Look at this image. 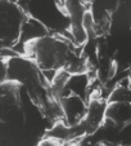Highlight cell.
Listing matches in <instances>:
<instances>
[{
  "label": "cell",
  "instance_id": "obj_1",
  "mask_svg": "<svg viewBox=\"0 0 131 146\" xmlns=\"http://www.w3.org/2000/svg\"><path fill=\"white\" fill-rule=\"evenodd\" d=\"M23 54L43 70V72H58L62 70L71 71L76 54L73 45L67 38L60 35L35 36L25 43Z\"/></svg>",
  "mask_w": 131,
  "mask_h": 146
},
{
  "label": "cell",
  "instance_id": "obj_2",
  "mask_svg": "<svg viewBox=\"0 0 131 146\" xmlns=\"http://www.w3.org/2000/svg\"><path fill=\"white\" fill-rule=\"evenodd\" d=\"M7 78L8 80L21 83L30 98L40 109H52L53 96L50 84L44 72L31 58L23 56L7 57Z\"/></svg>",
  "mask_w": 131,
  "mask_h": 146
},
{
  "label": "cell",
  "instance_id": "obj_3",
  "mask_svg": "<svg viewBox=\"0 0 131 146\" xmlns=\"http://www.w3.org/2000/svg\"><path fill=\"white\" fill-rule=\"evenodd\" d=\"M25 88L14 80L0 83V127L22 128L26 124V111L23 105Z\"/></svg>",
  "mask_w": 131,
  "mask_h": 146
},
{
  "label": "cell",
  "instance_id": "obj_4",
  "mask_svg": "<svg viewBox=\"0 0 131 146\" xmlns=\"http://www.w3.org/2000/svg\"><path fill=\"white\" fill-rule=\"evenodd\" d=\"M27 19V12L14 0H0V48L18 44Z\"/></svg>",
  "mask_w": 131,
  "mask_h": 146
},
{
  "label": "cell",
  "instance_id": "obj_5",
  "mask_svg": "<svg viewBox=\"0 0 131 146\" xmlns=\"http://www.w3.org/2000/svg\"><path fill=\"white\" fill-rule=\"evenodd\" d=\"M59 104L62 114L69 127H75L82 123L87 109L84 97L80 94L68 93L64 97H59Z\"/></svg>",
  "mask_w": 131,
  "mask_h": 146
},
{
  "label": "cell",
  "instance_id": "obj_6",
  "mask_svg": "<svg viewBox=\"0 0 131 146\" xmlns=\"http://www.w3.org/2000/svg\"><path fill=\"white\" fill-rule=\"evenodd\" d=\"M105 120L113 125H126L131 121V102L123 100H113L105 109Z\"/></svg>",
  "mask_w": 131,
  "mask_h": 146
},
{
  "label": "cell",
  "instance_id": "obj_7",
  "mask_svg": "<svg viewBox=\"0 0 131 146\" xmlns=\"http://www.w3.org/2000/svg\"><path fill=\"white\" fill-rule=\"evenodd\" d=\"M107 105L102 98H91L86 109V114L82 120V125L87 129H96L105 120Z\"/></svg>",
  "mask_w": 131,
  "mask_h": 146
},
{
  "label": "cell",
  "instance_id": "obj_8",
  "mask_svg": "<svg viewBox=\"0 0 131 146\" xmlns=\"http://www.w3.org/2000/svg\"><path fill=\"white\" fill-rule=\"evenodd\" d=\"M8 80L7 78V57L0 58V83Z\"/></svg>",
  "mask_w": 131,
  "mask_h": 146
},
{
  "label": "cell",
  "instance_id": "obj_9",
  "mask_svg": "<svg viewBox=\"0 0 131 146\" xmlns=\"http://www.w3.org/2000/svg\"><path fill=\"white\" fill-rule=\"evenodd\" d=\"M14 1H16V3H18L22 8L25 9V11H26V7H27L28 3H30V0H14Z\"/></svg>",
  "mask_w": 131,
  "mask_h": 146
}]
</instances>
